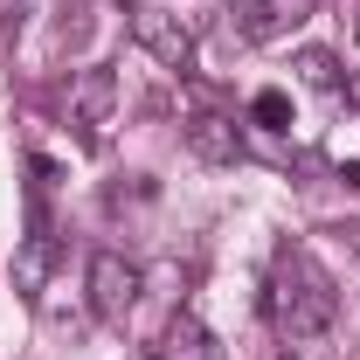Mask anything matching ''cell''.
<instances>
[{"mask_svg":"<svg viewBox=\"0 0 360 360\" xmlns=\"http://www.w3.org/2000/svg\"><path fill=\"white\" fill-rule=\"evenodd\" d=\"M333 236H340V250H347V257H354V264H360V222H340V229H333Z\"/></svg>","mask_w":360,"mask_h":360,"instance_id":"11","label":"cell"},{"mask_svg":"<svg viewBox=\"0 0 360 360\" xmlns=\"http://www.w3.org/2000/svg\"><path fill=\"white\" fill-rule=\"evenodd\" d=\"M187 153L208 160V167H236V160H243L236 118H222V111H194V118H187Z\"/></svg>","mask_w":360,"mask_h":360,"instance_id":"6","label":"cell"},{"mask_svg":"<svg viewBox=\"0 0 360 360\" xmlns=\"http://www.w3.org/2000/svg\"><path fill=\"white\" fill-rule=\"evenodd\" d=\"M160 360H229V354H222V340H215L194 312H174L167 333H160Z\"/></svg>","mask_w":360,"mask_h":360,"instance_id":"7","label":"cell"},{"mask_svg":"<svg viewBox=\"0 0 360 360\" xmlns=\"http://www.w3.org/2000/svg\"><path fill=\"white\" fill-rule=\"evenodd\" d=\"M319 14V0H229V35L236 42H284L291 28H305Z\"/></svg>","mask_w":360,"mask_h":360,"instance_id":"3","label":"cell"},{"mask_svg":"<svg viewBox=\"0 0 360 360\" xmlns=\"http://www.w3.org/2000/svg\"><path fill=\"white\" fill-rule=\"evenodd\" d=\"M49 270H56V250H49L42 229H28V243L14 250V291H21V298H35V291L49 284Z\"/></svg>","mask_w":360,"mask_h":360,"instance_id":"8","label":"cell"},{"mask_svg":"<svg viewBox=\"0 0 360 360\" xmlns=\"http://www.w3.org/2000/svg\"><path fill=\"white\" fill-rule=\"evenodd\" d=\"M298 77L319 84V90H333V84H340V63H333L326 49H305V56H298Z\"/></svg>","mask_w":360,"mask_h":360,"instance_id":"10","label":"cell"},{"mask_svg":"<svg viewBox=\"0 0 360 360\" xmlns=\"http://www.w3.org/2000/svg\"><path fill=\"white\" fill-rule=\"evenodd\" d=\"M111 111H118V70L90 63L84 77L70 84V118H77V132L97 146V139H104V125H111Z\"/></svg>","mask_w":360,"mask_h":360,"instance_id":"5","label":"cell"},{"mask_svg":"<svg viewBox=\"0 0 360 360\" xmlns=\"http://www.w3.org/2000/svg\"><path fill=\"white\" fill-rule=\"evenodd\" d=\"M270 319L291 347H326L340 333V291L312 264V250H298V243H284L270 264Z\"/></svg>","mask_w":360,"mask_h":360,"instance_id":"1","label":"cell"},{"mask_svg":"<svg viewBox=\"0 0 360 360\" xmlns=\"http://www.w3.org/2000/svg\"><path fill=\"white\" fill-rule=\"evenodd\" d=\"M250 118H257V125H264V132H291V90H257V97H250Z\"/></svg>","mask_w":360,"mask_h":360,"instance_id":"9","label":"cell"},{"mask_svg":"<svg viewBox=\"0 0 360 360\" xmlns=\"http://www.w3.org/2000/svg\"><path fill=\"white\" fill-rule=\"evenodd\" d=\"M139 291H146V270L132 257H118V250H97L90 257V312L104 319V326H125L139 305Z\"/></svg>","mask_w":360,"mask_h":360,"instance_id":"2","label":"cell"},{"mask_svg":"<svg viewBox=\"0 0 360 360\" xmlns=\"http://www.w3.org/2000/svg\"><path fill=\"white\" fill-rule=\"evenodd\" d=\"M132 42L146 49L160 70H194V35H187V21L167 14V7H153V0L132 7Z\"/></svg>","mask_w":360,"mask_h":360,"instance_id":"4","label":"cell"}]
</instances>
